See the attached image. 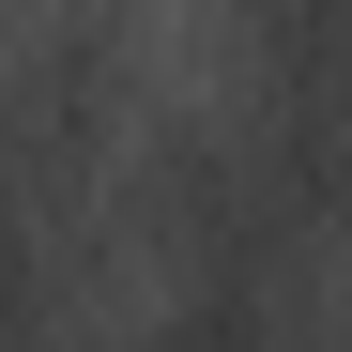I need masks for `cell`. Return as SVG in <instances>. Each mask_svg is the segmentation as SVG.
Instances as JSON below:
<instances>
[{
    "instance_id": "cell-1",
    "label": "cell",
    "mask_w": 352,
    "mask_h": 352,
    "mask_svg": "<svg viewBox=\"0 0 352 352\" xmlns=\"http://www.w3.org/2000/svg\"><path fill=\"white\" fill-rule=\"evenodd\" d=\"M153 352H337V307L291 291V276H184Z\"/></svg>"
}]
</instances>
